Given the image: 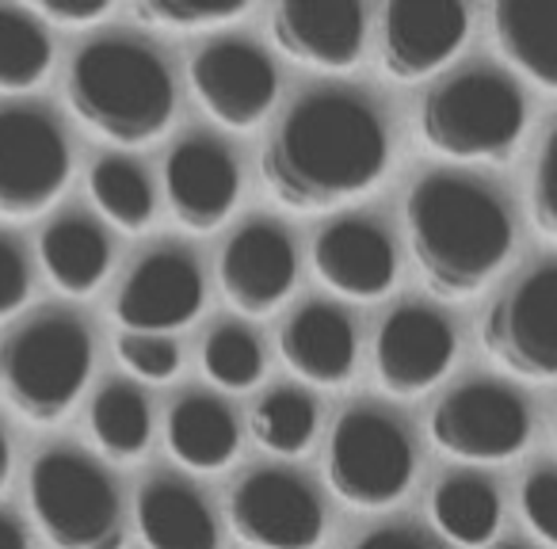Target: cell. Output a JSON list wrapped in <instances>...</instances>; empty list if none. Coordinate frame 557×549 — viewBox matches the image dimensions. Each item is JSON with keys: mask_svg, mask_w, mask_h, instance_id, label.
<instances>
[{"mask_svg": "<svg viewBox=\"0 0 557 549\" xmlns=\"http://www.w3.org/2000/svg\"><path fill=\"white\" fill-rule=\"evenodd\" d=\"M389 169L382 111L359 92L321 88L295 103L260 157V176L278 207L298 214L344 207Z\"/></svg>", "mask_w": 557, "mask_h": 549, "instance_id": "1", "label": "cell"}, {"mask_svg": "<svg viewBox=\"0 0 557 549\" xmlns=\"http://www.w3.org/2000/svg\"><path fill=\"white\" fill-rule=\"evenodd\" d=\"M405 229L428 290L440 298L478 295L504 267L516 240L500 195L450 172H432L412 187Z\"/></svg>", "mask_w": 557, "mask_h": 549, "instance_id": "2", "label": "cell"}, {"mask_svg": "<svg viewBox=\"0 0 557 549\" xmlns=\"http://www.w3.org/2000/svg\"><path fill=\"white\" fill-rule=\"evenodd\" d=\"M65 100L100 138L115 146H149L169 130L176 88L153 47L138 39H96L73 58Z\"/></svg>", "mask_w": 557, "mask_h": 549, "instance_id": "3", "label": "cell"}, {"mask_svg": "<svg viewBox=\"0 0 557 549\" xmlns=\"http://www.w3.org/2000/svg\"><path fill=\"white\" fill-rule=\"evenodd\" d=\"M527 126V100L500 70H466L420 100L417 130L447 161H508Z\"/></svg>", "mask_w": 557, "mask_h": 549, "instance_id": "4", "label": "cell"}, {"mask_svg": "<svg viewBox=\"0 0 557 549\" xmlns=\"http://www.w3.org/2000/svg\"><path fill=\"white\" fill-rule=\"evenodd\" d=\"M92 374V336L73 313H42L0 344V394L32 424L70 416Z\"/></svg>", "mask_w": 557, "mask_h": 549, "instance_id": "5", "label": "cell"}, {"mask_svg": "<svg viewBox=\"0 0 557 549\" xmlns=\"http://www.w3.org/2000/svg\"><path fill=\"white\" fill-rule=\"evenodd\" d=\"M27 500L50 546L123 549V500L108 473L81 450H47L35 458Z\"/></svg>", "mask_w": 557, "mask_h": 549, "instance_id": "6", "label": "cell"}, {"mask_svg": "<svg viewBox=\"0 0 557 549\" xmlns=\"http://www.w3.org/2000/svg\"><path fill=\"white\" fill-rule=\"evenodd\" d=\"M325 473L344 503L374 511L389 508L409 492L417 454L405 427L389 412L359 404L344 412L329 435Z\"/></svg>", "mask_w": 557, "mask_h": 549, "instance_id": "7", "label": "cell"}, {"mask_svg": "<svg viewBox=\"0 0 557 549\" xmlns=\"http://www.w3.org/2000/svg\"><path fill=\"white\" fill-rule=\"evenodd\" d=\"M481 344L508 374L557 382V263H539L481 321Z\"/></svg>", "mask_w": 557, "mask_h": 549, "instance_id": "8", "label": "cell"}, {"mask_svg": "<svg viewBox=\"0 0 557 549\" xmlns=\"http://www.w3.org/2000/svg\"><path fill=\"white\" fill-rule=\"evenodd\" d=\"M432 442L458 462H508L531 442V409L500 382H466L428 416Z\"/></svg>", "mask_w": 557, "mask_h": 549, "instance_id": "9", "label": "cell"}, {"mask_svg": "<svg viewBox=\"0 0 557 549\" xmlns=\"http://www.w3.org/2000/svg\"><path fill=\"white\" fill-rule=\"evenodd\" d=\"M73 172L62 126L39 108H0V217H35Z\"/></svg>", "mask_w": 557, "mask_h": 549, "instance_id": "10", "label": "cell"}, {"mask_svg": "<svg viewBox=\"0 0 557 549\" xmlns=\"http://www.w3.org/2000/svg\"><path fill=\"white\" fill-rule=\"evenodd\" d=\"M230 526L252 549H318L325 538V508L298 473L252 470L230 492Z\"/></svg>", "mask_w": 557, "mask_h": 549, "instance_id": "11", "label": "cell"}, {"mask_svg": "<svg viewBox=\"0 0 557 549\" xmlns=\"http://www.w3.org/2000/svg\"><path fill=\"white\" fill-rule=\"evenodd\" d=\"M191 92L214 123L230 130H252L263 123L278 96V73L260 47L245 39H214L195 54Z\"/></svg>", "mask_w": 557, "mask_h": 549, "instance_id": "12", "label": "cell"}, {"mask_svg": "<svg viewBox=\"0 0 557 549\" xmlns=\"http://www.w3.org/2000/svg\"><path fill=\"white\" fill-rule=\"evenodd\" d=\"M202 298L207 287L195 255L180 248H157L134 263L126 283L119 287L115 321L126 333L161 336L191 325L202 310Z\"/></svg>", "mask_w": 557, "mask_h": 549, "instance_id": "13", "label": "cell"}, {"mask_svg": "<svg viewBox=\"0 0 557 549\" xmlns=\"http://www.w3.org/2000/svg\"><path fill=\"white\" fill-rule=\"evenodd\" d=\"M470 12L458 0H394L382 12V73L389 80H424L462 50Z\"/></svg>", "mask_w": 557, "mask_h": 549, "instance_id": "14", "label": "cell"}, {"mask_svg": "<svg viewBox=\"0 0 557 549\" xmlns=\"http://www.w3.org/2000/svg\"><path fill=\"white\" fill-rule=\"evenodd\" d=\"M295 279V240L283 225L263 222V217L240 225L218 255V283H222L225 298L248 317H263V313L287 302Z\"/></svg>", "mask_w": 557, "mask_h": 549, "instance_id": "15", "label": "cell"}, {"mask_svg": "<svg viewBox=\"0 0 557 549\" xmlns=\"http://www.w3.org/2000/svg\"><path fill=\"white\" fill-rule=\"evenodd\" d=\"M455 328L428 305H401L379 328L374 371L386 394L417 397L432 389L455 363Z\"/></svg>", "mask_w": 557, "mask_h": 549, "instance_id": "16", "label": "cell"}, {"mask_svg": "<svg viewBox=\"0 0 557 549\" xmlns=\"http://www.w3.org/2000/svg\"><path fill=\"white\" fill-rule=\"evenodd\" d=\"M271 39L298 65L341 73L363 58L367 12L356 0H283L271 12Z\"/></svg>", "mask_w": 557, "mask_h": 549, "instance_id": "17", "label": "cell"}, {"mask_svg": "<svg viewBox=\"0 0 557 549\" xmlns=\"http://www.w3.org/2000/svg\"><path fill=\"white\" fill-rule=\"evenodd\" d=\"M164 195L176 222L191 233H210L230 217L240 195L237 161L214 138H184L164 161Z\"/></svg>", "mask_w": 557, "mask_h": 549, "instance_id": "18", "label": "cell"}, {"mask_svg": "<svg viewBox=\"0 0 557 549\" xmlns=\"http://www.w3.org/2000/svg\"><path fill=\"white\" fill-rule=\"evenodd\" d=\"M313 267L329 290L356 302L382 298L397 279V248L367 217H336L313 240Z\"/></svg>", "mask_w": 557, "mask_h": 549, "instance_id": "19", "label": "cell"}, {"mask_svg": "<svg viewBox=\"0 0 557 549\" xmlns=\"http://www.w3.org/2000/svg\"><path fill=\"white\" fill-rule=\"evenodd\" d=\"M278 351L298 378L313 386H344L356 374V325L344 310L329 302H310L287 321L278 336Z\"/></svg>", "mask_w": 557, "mask_h": 549, "instance_id": "20", "label": "cell"}, {"mask_svg": "<svg viewBox=\"0 0 557 549\" xmlns=\"http://www.w3.org/2000/svg\"><path fill=\"white\" fill-rule=\"evenodd\" d=\"M493 39L523 77L557 92V0H500Z\"/></svg>", "mask_w": 557, "mask_h": 549, "instance_id": "21", "label": "cell"}, {"mask_svg": "<svg viewBox=\"0 0 557 549\" xmlns=\"http://www.w3.org/2000/svg\"><path fill=\"white\" fill-rule=\"evenodd\" d=\"M138 534L146 549H218V523L207 500L164 477L138 492Z\"/></svg>", "mask_w": 557, "mask_h": 549, "instance_id": "22", "label": "cell"}, {"mask_svg": "<svg viewBox=\"0 0 557 549\" xmlns=\"http://www.w3.org/2000/svg\"><path fill=\"white\" fill-rule=\"evenodd\" d=\"M42 267H47L50 283L62 295L85 298L108 279L111 267V240L103 237V229L96 222L81 214L58 217L42 229L39 240Z\"/></svg>", "mask_w": 557, "mask_h": 549, "instance_id": "23", "label": "cell"}, {"mask_svg": "<svg viewBox=\"0 0 557 549\" xmlns=\"http://www.w3.org/2000/svg\"><path fill=\"white\" fill-rule=\"evenodd\" d=\"M169 450L176 462H184L187 470L214 473L222 465H230L237 458L240 432L233 412L225 409L218 397L191 394L180 397L169 412Z\"/></svg>", "mask_w": 557, "mask_h": 549, "instance_id": "24", "label": "cell"}, {"mask_svg": "<svg viewBox=\"0 0 557 549\" xmlns=\"http://www.w3.org/2000/svg\"><path fill=\"white\" fill-rule=\"evenodd\" d=\"M432 523L447 541L478 549L500 526V496L478 473H450L432 492Z\"/></svg>", "mask_w": 557, "mask_h": 549, "instance_id": "25", "label": "cell"}, {"mask_svg": "<svg viewBox=\"0 0 557 549\" xmlns=\"http://www.w3.org/2000/svg\"><path fill=\"white\" fill-rule=\"evenodd\" d=\"M88 427H92V439L103 454L115 458V462H134V458L146 454L149 435H153L149 401L131 382H108L92 397Z\"/></svg>", "mask_w": 557, "mask_h": 549, "instance_id": "26", "label": "cell"}, {"mask_svg": "<svg viewBox=\"0 0 557 549\" xmlns=\"http://www.w3.org/2000/svg\"><path fill=\"white\" fill-rule=\"evenodd\" d=\"M88 191L100 214L115 222L126 233H141L153 222L157 195L149 184L146 169L134 164L131 157H100L88 172Z\"/></svg>", "mask_w": 557, "mask_h": 549, "instance_id": "27", "label": "cell"}, {"mask_svg": "<svg viewBox=\"0 0 557 549\" xmlns=\"http://www.w3.org/2000/svg\"><path fill=\"white\" fill-rule=\"evenodd\" d=\"M54 47L27 9L0 4V92H32L47 80Z\"/></svg>", "mask_w": 557, "mask_h": 549, "instance_id": "28", "label": "cell"}, {"mask_svg": "<svg viewBox=\"0 0 557 549\" xmlns=\"http://www.w3.org/2000/svg\"><path fill=\"white\" fill-rule=\"evenodd\" d=\"M318 432V404L302 389H271L252 412V435L271 454H302Z\"/></svg>", "mask_w": 557, "mask_h": 549, "instance_id": "29", "label": "cell"}, {"mask_svg": "<svg viewBox=\"0 0 557 549\" xmlns=\"http://www.w3.org/2000/svg\"><path fill=\"white\" fill-rule=\"evenodd\" d=\"M202 371L222 389H252L263 378L260 340L240 325H218L202 344Z\"/></svg>", "mask_w": 557, "mask_h": 549, "instance_id": "30", "label": "cell"}, {"mask_svg": "<svg viewBox=\"0 0 557 549\" xmlns=\"http://www.w3.org/2000/svg\"><path fill=\"white\" fill-rule=\"evenodd\" d=\"M245 0H222V4H199V0H138L134 20L149 27H169V32H199L245 16Z\"/></svg>", "mask_w": 557, "mask_h": 549, "instance_id": "31", "label": "cell"}, {"mask_svg": "<svg viewBox=\"0 0 557 549\" xmlns=\"http://www.w3.org/2000/svg\"><path fill=\"white\" fill-rule=\"evenodd\" d=\"M119 363L141 382H169L180 371V348L169 336H138L126 333L115 344Z\"/></svg>", "mask_w": 557, "mask_h": 549, "instance_id": "32", "label": "cell"}, {"mask_svg": "<svg viewBox=\"0 0 557 549\" xmlns=\"http://www.w3.org/2000/svg\"><path fill=\"white\" fill-rule=\"evenodd\" d=\"M519 511H523L527 526L539 541L557 549V470L542 465V470L527 473L523 488H519Z\"/></svg>", "mask_w": 557, "mask_h": 549, "instance_id": "33", "label": "cell"}, {"mask_svg": "<svg viewBox=\"0 0 557 549\" xmlns=\"http://www.w3.org/2000/svg\"><path fill=\"white\" fill-rule=\"evenodd\" d=\"M531 217L539 233L557 240V126L546 134L531 172Z\"/></svg>", "mask_w": 557, "mask_h": 549, "instance_id": "34", "label": "cell"}, {"mask_svg": "<svg viewBox=\"0 0 557 549\" xmlns=\"http://www.w3.org/2000/svg\"><path fill=\"white\" fill-rule=\"evenodd\" d=\"M27 295H32V267L20 245L9 237H0V321L24 310Z\"/></svg>", "mask_w": 557, "mask_h": 549, "instance_id": "35", "label": "cell"}, {"mask_svg": "<svg viewBox=\"0 0 557 549\" xmlns=\"http://www.w3.org/2000/svg\"><path fill=\"white\" fill-rule=\"evenodd\" d=\"M111 12L108 0H39L32 4V16H42L50 24H65V27H88L96 20H103Z\"/></svg>", "mask_w": 557, "mask_h": 549, "instance_id": "36", "label": "cell"}, {"mask_svg": "<svg viewBox=\"0 0 557 549\" xmlns=\"http://www.w3.org/2000/svg\"><path fill=\"white\" fill-rule=\"evenodd\" d=\"M351 549H447L440 538H432L428 531L420 526H405V523H394V526H379V531L363 534Z\"/></svg>", "mask_w": 557, "mask_h": 549, "instance_id": "37", "label": "cell"}, {"mask_svg": "<svg viewBox=\"0 0 557 549\" xmlns=\"http://www.w3.org/2000/svg\"><path fill=\"white\" fill-rule=\"evenodd\" d=\"M0 549H32L27 546V531L20 526V519L0 511Z\"/></svg>", "mask_w": 557, "mask_h": 549, "instance_id": "38", "label": "cell"}, {"mask_svg": "<svg viewBox=\"0 0 557 549\" xmlns=\"http://www.w3.org/2000/svg\"><path fill=\"white\" fill-rule=\"evenodd\" d=\"M9 477H12V447H9L4 427H0V488L9 485Z\"/></svg>", "mask_w": 557, "mask_h": 549, "instance_id": "39", "label": "cell"}, {"mask_svg": "<svg viewBox=\"0 0 557 549\" xmlns=\"http://www.w3.org/2000/svg\"><path fill=\"white\" fill-rule=\"evenodd\" d=\"M496 549H523V546H516V541H504V546H496Z\"/></svg>", "mask_w": 557, "mask_h": 549, "instance_id": "40", "label": "cell"}, {"mask_svg": "<svg viewBox=\"0 0 557 549\" xmlns=\"http://www.w3.org/2000/svg\"><path fill=\"white\" fill-rule=\"evenodd\" d=\"M554 442H557V420H554Z\"/></svg>", "mask_w": 557, "mask_h": 549, "instance_id": "41", "label": "cell"}]
</instances>
